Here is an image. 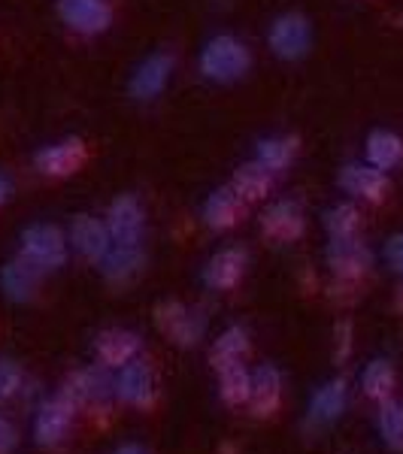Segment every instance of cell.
Here are the masks:
<instances>
[{
  "label": "cell",
  "mask_w": 403,
  "mask_h": 454,
  "mask_svg": "<svg viewBox=\"0 0 403 454\" xmlns=\"http://www.w3.org/2000/svg\"><path fill=\"white\" fill-rule=\"evenodd\" d=\"M176 67V58L170 52H155L137 67L134 79H130V94L137 100H155L164 85L170 82V73Z\"/></svg>",
  "instance_id": "obj_13"
},
{
  "label": "cell",
  "mask_w": 403,
  "mask_h": 454,
  "mask_svg": "<svg viewBox=\"0 0 403 454\" xmlns=\"http://www.w3.org/2000/svg\"><path fill=\"white\" fill-rule=\"evenodd\" d=\"M352 351V325L349 321H340L336 325V361H346Z\"/></svg>",
  "instance_id": "obj_33"
},
{
  "label": "cell",
  "mask_w": 403,
  "mask_h": 454,
  "mask_svg": "<svg viewBox=\"0 0 403 454\" xmlns=\"http://www.w3.org/2000/svg\"><path fill=\"white\" fill-rule=\"evenodd\" d=\"M73 412H76V406H73V400L64 397V394H58V397L43 403L40 412H36V421H34L36 442L46 445V449H52V445L61 442L70 430Z\"/></svg>",
  "instance_id": "obj_10"
},
{
  "label": "cell",
  "mask_w": 403,
  "mask_h": 454,
  "mask_svg": "<svg viewBox=\"0 0 403 454\" xmlns=\"http://www.w3.org/2000/svg\"><path fill=\"white\" fill-rule=\"evenodd\" d=\"M255 158L270 173H282L297 158V137H270V140H261Z\"/></svg>",
  "instance_id": "obj_27"
},
{
  "label": "cell",
  "mask_w": 403,
  "mask_h": 454,
  "mask_svg": "<svg viewBox=\"0 0 403 454\" xmlns=\"http://www.w3.org/2000/svg\"><path fill=\"white\" fill-rule=\"evenodd\" d=\"M21 258L31 261L40 273H52L67 261V239L55 224H31L21 233Z\"/></svg>",
  "instance_id": "obj_2"
},
{
  "label": "cell",
  "mask_w": 403,
  "mask_h": 454,
  "mask_svg": "<svg viewBox=\"0 0 403 454\" xmlns=\"http://www.w3.org/2000/svg\"><path fill=\"white\" fill-rule=\"evenodd\" d=\"M340 185L361 200L379 203L388 194V176L373 164H346L340 170Z\"/></svg>",
  "instance_id": "obj_17"
},
{
  "label": "cell",
  "mask_w": 403,
  "mask_h": 454,
  "mask_svg": "<svg viewBox=\"0 0 403 454\" xmlns=\"http://www.w3.org/2000/svg\"><path fill=\"white\" fill-rule=\"evenodd\" d=\"M273 176L276 173H270L267 167H261L258 160H255V164H243L233 173L231 188L243 197V200H261V197H267L270 188H273Z\"/></svg>",
  "instance_id": "obj_23"
},
{
  "label": "cell",
  "mask_w": 403,
  "mask_h": 454,
  "mask_svg": "<svg viewBox=\"0 0 403 454\" xmlns=\"http://www.w3.org/2000/svg\"><path fill=\"white\" fill-rule=\"evenodd\" d=\"M88 160V149L83 140H64V143H55V145H46V149H40L34 155V164L36 170L43 176H55V179H61V176H73Z\"/></svg>",
  "instance_id": "obj_11"
},
{
  "label": "cell",
  "mask_w": 403,
  "mask_h": 454,
  "mask_svg": "<svg viewBox=\"0 0 403 454\" xmlns=\"http://www.w3.org/2000/svg\"><path fill=\"white\" fill-rule=\"evenodd\" d=\"M155 321L161 331L182 348L197 346L203 340V333H207V315L201 309H188V306L176 303V300L155 306Z\"/></svg>",
  "instance_id": "obj_3"
},
{
  "label": "cell",
  "mask_w": 403,
  "mask_h": 454,
  "mask_svg": "<svg viewBox=\"0 0 403 454\" xmlns=\"http://www.w3.org/2000/svg\"><path fill=\"white\" fill-rule=\"evenodd\" d=\"M304 227L306 218L297 200H280L261 215L264 237H270L273 243H295V239L304 237Z\"/></svg>",
  "instance_id": "obj_12"
},
{
  "label": "cell",
  "mask_w": 403,
  "mask_h": 454,
  "mask_svg": "<svg viewBox=\"0 0 403 454\" xmlns=\"http://www.w3.org/2000/svg\"><path fill=\"white\" fill-rule=\"evenodd\" d=\"M246 351H249V331L243 325H231L228 331L216 340L209 357H212V364H216V370H222V367H231V364L243 361Z\"/></svg>",
  "instance_id": "obj_25"
},
{
  "label": "cell",
  "mask_w": 403,
  "mask_h": 454,
  "mask_svg": "<svg viewBox=\"0 0 403 454\" xmlns=\"http://www.w3.org/2000/svg\"><path fill=\"white\" fill-rule=\"evenodd\" d=\"M398 309L403 312V285H400V291H398Z\"/></svg>",
  "instance_id": "obj_37"
},
{
  "label": "cell",
  "mask_w": 403,
  "mask_h": 454,
  "mask_svg": "<svg viewBox=\"0 0 403 454\" xmlns=\"http://www.w3.org/2000/svg\"><path fill=\"white\" fill-rule=\"evenodd\" d=\"M107 227L109 237H113V246H140L146 233V215L140 200L134 194L115 197L107 212Z\"/></svg>",
  "instance_id": "obj_5"
},
{
  "label": "cell",
  "mask_w": 403,
  "mask_h": 454,
  "mask_svg": "<svg viewBox=\"0 0 403 454\" xmlns=\"http://www.w3.org/2000/svg\"><path fill=\"white\" fill-rule=\"evenodd\" d=\"M21 382H25V376H21L19 364H12L4 357V361H0V400L16 397L21 391Z\"/></svg>",
  "instance_id": "obj_31"
},
{
  "label": "cell",
  "mask_w": 403,
  "mask_h": 454,
  "mask_svg": "<svg viewBox=\"0 0 403 454\" xmlns=\"http://www.w3.org/2000/svg\"><path fill=\"white\" fill-rule=\"evenodd\" d=\"M61 394L73 400V406H107L115 394V379L107 376V367H85L64 382Z\"/></svg>",
  "instance_id": "obj_7"
},
{
  "label": "cell",
  "mask_w": 403,
  "mask_h": 454,
  "mask_svg": "<svg viewBox=\"0 0 403 454\" xmlns=\"http://www.w3.org/2000/svg\"><path fill=\"white\" fill-rule=\"evenodd\" d=\"M94 351H98L100 364L109 370H122L124 364L137 361L143 351V340L134 331H122V327H113V331H104L94 340Z\"/></svg>",
  "instance_id": "obj_14"
},
{
  "label": "cell",
  "mask_w": 403,
  "mask_h": 454,
  "mask_svg": "<svg viewBox=\"0 0 403 454\" xmlns=\"http://www.w3.org/2000/svg\"><path fill=\"white\" fill-rule=\"evenodd\" d=\"M252 67V52L240 36L218 34L203 46L201 52V73L212 82H237Z\"/></svg>",
  "instance_id": "obj_1"
},
{
  "label": "cell",
  "mask_w": 403,
  "mask_h": 454,
  "mask_svg": "<svg viewBox=\"0 0 403 454\" xmlns=\"http://www.w3.org/2000/svg\"><path fill=\"white\" fill-rule=\"evenodd\" d=\"M115 397L128 406H149L155 400V379H152V370L137 357V361L124 364L115 376Z\"/></svg>",
  "instance_id": "obj_15"
},
{
  "label": "cell",
  "mask_w": 403,
  "mask_h": 454,
  "mask_svg": "<svg viewBox=\"0 0 403 454\" xmlns=\"http://www.w3.org/2000/svg\"><path fill=\"white\" fill-rule=\"evenodd\" d=\"M267 43L276 58H282V61H297V58H304L310 52V43H312L310 21L300 16V12L280 16L270 25Z\"/></svg>",
  "instance_id": "obj_4"
},
{
  "label": "cell",
  "mask_w": 403,
  "mask_h": 454,
  "mask_svg": "<svg viewBox=\"0 0 403 454\" xmlns=\"http://www.w3.org/2000/svg\"><path fill=\"white\" fill-rule=\"evenodd\" d=\"M325 227L331 233V239L358 237V231H361V212L352 207V203H336V207L325 212Z\"/></svg>",
  "instance_id": "obj_29"
},
{
  "label": "cell",
  "mask_w": 403,
  "mask_h": 454,
  "mask_svg": "<svg viewBox=\"0 0 403 454\" xmlns=\"http://www.w3.org/2000/svg\"><path fill=\"white\" fill-rule=\"evenodd\" d=\"M349 403V387L343 379H334V382L321 385L316 394H312L310 400V415H306V421L312 424V427H325V424L336 421L343 415V409H346Z\"/></svg>",
  "instance_id": "obj_19"
},
{
  "label": "cell",
  "mask_w": 403,
  "mask_h": 454,
  "mask_svg": "<svg viewBox=\"0 0 403 454\" xmlns=\"http://www.w3.org/2000/svg\"><path fill=\"white\" fill-rule=\"evenodd\" d=\"M246 263H249L246 248H240V246L225 248V252L209 258V263L203 267V282H207V288L212 291H231L233 285L243 279Z\"/></svg>",
  "instance_id": "obj_16"
},
{
  "label": "cell",
  "mask_w": 403,
  "mask_h": 454,
  "mask_svg": "<svg viewBox=\"0 0 403 454\" xmlns=\"http://www.w3.org/2000/svg\"><path fill=\"white\" fill-rule=\"evenodd\" d=\"M379 434H383L388 449L403 451V403L383 400V409H379Z\"/></svg>",
  "instance_id": "obj_30"
},
{
  "label": "cell",
  "mask_w": 403,
  "mask_h": 454,
  "mask_svg": "<svg viewBox=\"0 0 403 454\" xmlns=\"http://www.w3.org/2000/svg\"><path fill=\"white\" fill-rule=\"evenodd\" d=\"M243 212H246V200L228 185L207 197V203H203V222L212 231H228V227H233L243 218Z\"/></svg>",
  "instance_id": "obj_20"
},
{
  "label": "cell",
  "mask_w": 403,
  "mask_h": 454,
  "mask_svg": "<svg viewBox=\"0 0 403 454\" xmlns=\"http://www.w3.org/2000/svg\"><path fill=\"white\" fill-rule=\"evenodd\" d=\"M328 267L336 279L358 282L370 270V248L358 237H340L328 246Z\"/></svg>",
  "instance_id": "obj_8"
},
{
  "label": "cell",
  "mask_w": 403,
  "mask_h": 454,
  "mask_svg": "<svg viewBox=\"0 0 403 454\" xmlns=\"http://www.w3.org/2000/svg\"><path fill=\"white\" fill-rule=\"evenodd\" d=\"M115 454H146V451L140 449V445H122V449L115 451Z\"/></svg>",
  "instance_id": "obj_36"
},
{
  "label": "cell",
  "mask_w": 403,
  "mask_h": 454,
  "mask_svg": "<svg viewBox=\"0 0 403 454\" xmlns=\"http://www.w3.org/2000/svg\"><path fill=\"white\" fill-rule=\"evenodd\" d=\"M16 449V427L0 415V454H10Z\"/></svg>",
  "instance_id": "obj_34"
},
{
  "label": "cell",
  "mask_w": 403,
  "mask_h": 454,
  "mask_svg": "<svg viewBox=\"0 0 403 454\" xmlns=\"http://www.w3.org/2000/svg\"><path fill=\"white\" fill-rule=\"evenodd\" d=\"M367 160L376 170H394L403 160V140L391 130H373L367 137Z\"/></svg>",
  "instance_id": "obj_24"
},
{
  "label": "cell",
  "mask_w": 403,
  "mask_h": 454,
  "mask_svg": "<svg viewBox=\"0 0 403 454\" xmlns=\"http://www.w3.org/2000/svg\"><path fill=\"white\" fill-rule=\"evenodd\" d=\"M385 261L394 273L403 276V233H394V237L385 243Z\"/></svg>",
  "instance_id": "obj_32"
},
{
  "label": "cell",
  "mask_w": 403,
  "mask_h": 454,
  "mask_svg": "<svg viewBox=\"0 0 403 454\" xmlns=\"http://www.w3.org/2000/svg\"><path fill=\"white\" fill-rule=\"evenodd\" d=\"M146 254L140 246H113L107 258L100 261V273L113 285H128L143 273Z\"/></svg>",
  "instance_id": "obj_18"
},
{
  "label": "cell",
  "mask_w": 403,
  "mask_h": 454,
  "mask_svg": "<svg viewBox=\"0 0 403 454\" xmlns=\"http://www.w3.org/2000/svg\"><path fill=\"white\" fill-rule=\"evenodd\" d=\"M64 25L76 34L98 36L113 25V6L107 0H58Z\"/></svg>",
  "instance_id": "obj_6"
},
{
  "label": "cell",
  "mask_w": 403,
  "mask_h": 454,
  "mask_svg": "<svg viewBox=\"0 0 403 454\" xmlns=\"http://www.w3.org/2000/svg\"><path fill=\"white\" fill-rule=\"evenodd\" d=\"M361 387L370 400H379V403L388 400L394 391V367L388 361H383V357L370 361L361 372Z\"/></svg>",
  "instance_id": "obj_28"
},
{
  "label": "cell",
  "mask_w": 403,
  "mask_h": 454,
  "mask_svg": "<svg viewBox=\"0 0 403 454\" xmlns=\"http://www.w3.org/2000/svg\"><path fill=\"white\" fill-rule=\"evenodd\" d=\"M36 282H40V270L25 258L10 261L0 270V288H4V294L10 300H16V303H25V300L34 297Z\"/></svg>",
  "instance_id": "obj_22"
},
{
  "label": "cell",
  "mask_w": 403,
  "mask_h": 454,
  "mask_svg": "<svg viewBox=\"0 0 403 454\" xmlns=\"http://www.w3.org/2000/svg\"><path fill=\"white\" fill-rule=\"evenodd\" d=\"M10 192H12V185H10V179H6L4 173H0V207H4L6 200H10Z\"/></svg>",
  "instance_id": "obj_35"
},
{
  "label": "cell",
  "mask_w": 403,
  "mask_h": 454,
  "mask_svg": "<svg viewBox=\"0 0 403 454\" xmlns=\"http://www.w3.org/2000/svg\"><path fill=\"white\" fill-rule=\"evenodd\" d=\"M70 243L79 252V258H85L88 263H100L113 248V237H109L107 222L94 215H76L70 224Z\"/></svg>",
  "instance_id": "obj_9"
},
{
  "label": "cell",
  "mask_w": 403,
  "mask_h": 454,
  "mask_svg": "<svg viewBox=\"0 0 403 454\" xmlns=\"http://www.w3.org/2000/svg\"><path fill=\"white\" fill-rule=\"evenodd\" d=\"M280 400H282V372L273 364H261L252 372V397H249L255 415H273Z\"/></svg>",
  "instance_id": "obj_21"
},
{
  "label": "cell",
  "mask_w": 403,
  "mask_h": 454,
  "mask_svg": "<svg viewBox=\"0 0 403 454\" xmlns=\"http://www.w3.org/2000/svg\"><path fill=\"white\" fill-rule=\"evenodd\" d=\"M218 394L228 406H240V403H249L252 397V372H249L243 364H231V367L218 370Z\"/></svg>",
  "instance_id": "obj_26"
}]
</instances>
